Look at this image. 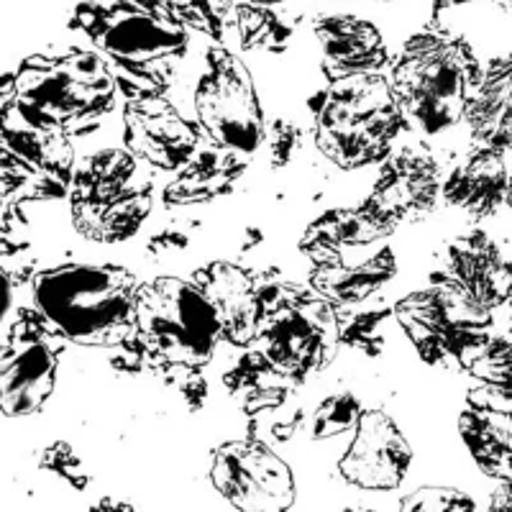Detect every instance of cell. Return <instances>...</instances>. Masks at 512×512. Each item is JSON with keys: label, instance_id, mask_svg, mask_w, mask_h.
I'll return each instance as SVG.
<instances>
[{"label": "cell", "instance_id": "obj_12", "mask_svg": "<svg viewBox=\"0 0 512 512\" xmlns=\"http://www.w3.org/2000/svg\"><path fill=\"white\" fill-rule=\"evenodd\" d=\"M210 482L244 512H282L295 502L290 466L262 441L223 443L210 461Z\"/></svg>", "mask_w": 512, "mask_h": 512}, {"label": "cell", "instance_id": "obj_20", "mask_svg": "<svg viewBox=\"0 0 512 512\" xmlns=\"http://www.w3.org/2000/svg\"><path fill=\"white\" fill-rule=\"evenodd\" d=\"M313 36L331 77L354 72H382L390 62L384 36L372 21L349 13H333L313 21Z\"/></svg>", "mask_w": 512, "mask_h": 512}, {"label": "cell", "instance_id": "obj_30", "mask_svg": "<svg viewBox=\"0 0 512 512\" xmlns=\"http://www.w3.org/2000/svg\"><path fill=\"white\" fill-rule=\"evenodd\" d=\"M361 418V405L351 392H338L323 400L315 410L313 418V436L315 438H331L338 433L356 428Z\"/></svg>", "mask_w": 512, "mask_h": 512}, {"label": "cell", "instance_id": "obj_3", "mask_svg": "<svg viewBox=\"0 0 512 512\" xmlns=\"http://www.w3.org/2000/svg\"><path fill=\"white\" fill-rule=\"evenodd\" d=\"M479 77L482 67L469 41L448 31L410 36L390 70L402 116L428 136L466 118Z\"/></svg>", "mask_w": 512, "mask_h": 512}, {"label": "cell", "instance_id": "obj_10", "mask_svg": "<svg viewBox=\"0 0 512 512\" xmlns=\"http://www.w3.org/2000/svg\"><path fill=\"white\" fill-rule=\"evenodd\" d=\"M0 141V175L6 208L70 195L75 180V152L70 134L29 121L11 108L3 113Z\"/></svg>", "mask_w": 512, "mask_h": 512}, {"label": "cell", "instance_id": "obj_1", "mask_svg": "<svg viewBox=\"0 0 512 512\" xmlns=\"http://www.w3.org/2000/svg\"><path fill=\"white\" fill-rule=\"evenodd\" d=\"M75 26L111 64L128 100L162 95L187 52V26L175 0H85Z\"/></svg>", "mask_w": 512, "mask_h": 512}, {"label": "cell", "instance_id": "obj_31", "mask_svg": "<svg viewBox=\"0 0 512 512\" xmlns=\"http://www.w3.org/2000/svg\"><path fill=\"white\" fill-rule=\"evenodd\" d=\"M402 510L408 512H461L474 510V500L466 497L459 489L448 487H423L415 489L413 495H408L400 502Z\"/></svg>", "mask_w": 512, "mask_h": 512}, {"label": "cell", "instance_id": "obj_14", "mask_svg": "<svg viewBox=\"0 0 512 512\" xmlns=\"http://www.w3.org/2000/svg\"><path fill=\"white\" fill-rule=\"evenodd\" d=\"M441 187L436 159L418 146H402L384 159L364 208L382 226L397 231L400 226H413L433 213Z\"/></svg>", "mask_w": 512, "mask_h": 512}, {"label": "cell", "instance_id": "obj_24", "mask_svg": "<svg viewBox=\"0 0 512 512\" xmlns=\"http://www.w3.org/2000/svg\"><path fill=\"white\" fill-rule=\"evenodd\" d=\"M390 233V228L382 226L364 205L333 208L310 223L300 239V251L313 264H328L364 246L382 244Z\"/></svg>", "mask_w": 512, "mask_h": 512}, {"label": "cell", "instance_id": "obj_15", "mask_svg": "<svg viewBox=\"0 0 512 512\" xmlns=\"http://www.w3.org/2000/svg\"><path fill=\"white\" fill-rule=\"evenodd\" d=\"M123 141L141 162L164 172L182 169L198 154V131L162 95L128 100Z\"/></svg>", "mask_w": 512, "mask_h": 512}, {"label": "cell", "instance_id": "obj_9", "mask_svg": "<svg viewBox=\"0 0 512 512\" xmlns=\"http://www.w3.org/2000/svg\"><path fill=\"white\" fill-rule=\"evenodd\" d=\"M221 338L216 310L195 282L159 277L139 287L136 336L144 354L167 367L200 369Z\"/></svg>", "mask_w": 512, "mask_h": 512}, {"label": "cell", "instance_id": "obj_8", "mask_svg": "<svg viewBox=\"0 0 512 512\" xmlns=\"http://www.w3.org/2000/svg\"><path fill=\"white\" fill-rule=\"evenodd\" d=\"M259 351L292 379H305L331 364L341 344V320L331 300L300 285L262 290Z\"/></svg>", "mask_w": 512, "mask_h": 512}, {"label": "cell", "instance_id": "obj_19", "mask_svg": "<svg viewBox=\"0 0 512 512\" xmlns=\"http://www.w3.org/2000/svg\"><path fill=\"white\" fill-rule=\"evenodd\" d=\"M192 282L216 310L221 336L233 346H249L259 333L262 290L244 267L231 262H210L195 272Z\"/></svg>", "mask_w": 512, "mask_h": 512}, {"label": "cell", "instance_id": "obj_26", "mask_svg": "<svg viewBox=\"0 0 512 512\" xmlns=\"http://www.w3.org/2000/svg\"><path fill=\"white\" fill-rule=\"evenodd\" d=\"M295 382L285 372L274 367L262 354H246L244 359L226 374V387L246 408V413H269L285 405L290 384Z\"/></svg>", "mask_w": 512, "mask_h": 512}, {"label": "cell", "instance_id": "obj_38", "mask_svg": "<svg viewBox=\"0 0 512 512\" xmlns=\"http://www.w3.org/2000/svg\"><path fill=\"white\" fill-rule=\"evenodd\" d=\"M507 205L512 208V164H510V190H507Z\"/></svg>", "mask_w": 512, "mask_h": 512}, {"label": "cell", "instance_id": "obj_5", "mask_svg": "<svg viewBox=\"0 0 512 512\" xmlns=\"http://www.w3.org/2000/svg\"><path fill=\"white\" fill-rule=\"evenodd\" d=\"M405 121L392 82L382 72L331 77L315 103V144L341 169L384 162Z\"/></svg>", "mask_w": 512, "mask_h": 512}, {"label": "cell", "instance_id": "obj_23", "mask_svg": "<svg viewBox=\"0 0 512 512\" xmlns=\"http://www.w3.org/2000/svg\"><path fill=\"white\" fill-rule=\"evenodd\" d=\"M466 123L477 144L492 146L500 152L512 149V54L489 59L477 82Z\"/></svg>", "mask_w": 512, "mask_h": 512}, {"label": "cell", "instance_id": "obj_16", "mask_svg": "<svg viewBox=\"0 0 512 512\" xmlns=\"http://www.w3.org/2000/svg\"><path fill=\"white\" fill-rule=\"evenodd\" d=\"M354 431L349 451L338 461V474L359 489L400 487L413 451L395 420L382 410H364Z\"/></svg>", "mask_w": 512, "mask_h": 512}, {"label": "cell", "instance_id": "obj_27", "mask_svg": "<svg viewBox=\"0 0 512 512\" xmlns=\"http://www.w3.org/2000/svg\"><path fill=\"white\" fill-rule=\"evenodd\" d=\"M236 36L246 52H282L292 39V24L282 13L272 6H259V3H236V16H233Z\"/></svg>", "mask_w": 512, "mask_h": 512}, {"label": "cell", "instance_id": "obj_29", "mask_svg": "<svg viewBox=\"0 0 512 512\" xmlns=\"http://www.w3.org/2000/svg\"><path fill=\"white\" fill-rule=\"evenodd\" d=\"M469 374L489 387L512 390V338H489L472 361Z\"/></svg>", "mask_w": 512, "mask_h": 512}, {"label": "cell", "instance_id": "obj_37", "mask_svg": "<svg viewBox=\"0 0 512 512\" xmlns=\"http://www.w3.org/2000/svg\"><path fill=\"white\" fill-rule=\"evenodd\" d=\"M249 3H259V6H274V3H282V0H249Z\"/></svg>", "mask_w": 512, "mask_h": 512}, {"label": "cell", "instance_id": "obj_2", "mask_svg": "<svg viewBox=\"0 0 512 512\" xmlns=\"http://www.w3.org/2000/svg\"><path fill=\"white\" fill-rule=\"evenodd\" d=\"M34 305L57 336L108 349L136 336L139 285L118 264H62L34 277Z\"/></svg>", "mask_w": 512, "mask_h": 512}, {"label": "cell", "instance_id": "obj_34", "mask_svg": "<svg viewBox=\"0 0 512 512\" xmlns=\"http://www.w3.org/2000/svg\"><path fill=\"white\" fill-rule=\"evenodd\" d=\"M489 507H492V510H512V479L500 482V487L492 492Z\"/></svg>", "mask_w": 512, "mask_h": 512}, {"label": "cell", "instance_id": "obj_17", "mask_svg": "<svg viewBox=\"0 0 512 512\" xmlns=\"http://www.w3.org/2000/svg\"><path fill=\"white\" fill-rule=\"evenodd\" d=\"M461 441L487 477L512 479V390L479 382L459 415Z\"/></svg>", "mask_w": 512, "mask_h": 512}, {"label": "cell", "instance_id": "obj_28", "mask_svg": "<svg viewBox=\"0 0 512 512\" xmlns=\"http://www.w3.org/2000/svg\"><path fill=\"white\" fill-rule=\"evenodd\" d=\"M177 13L182 24L210 36L218 44H223L228 29L236 26V21H231V16H236L233 0H185V3H177Z\"/></svg>", "mask_w": 512, "mask_h": 512}, {"label": "cell", "instance_id": "obj_33", "mask_svg": "<svg viewBox=\"0 0 512 512\" xmlns=\"http://www.w3.org/2000/svg\"><path fill=\"white\" fill-rule=\"evenodd\" d=\"M297 141H300V131H297L290 121H274L272 123V131H269V144H272L274 167H282V164L290 162Z\"/></svg>", "mask_w": 512, "mask_h": 512}, {"label": "cell", "instance_id": "obj_13", "mask_svg": "<svg viewBox=\"0 0 512 512\" xmlns=\"http://www.w3.org/2000/svg\"><path fill=\"white\" fill-rule=\"evenodd\" d=\"M52 328L39 318L13 323L3 341L0 359V397L8 418L39 413L57 382V349H52Z\"/></svg>", "mask_w": 512, "mask_h": 512}, {"label": "cell", "instance_id": "obj_7", "mask_svg": "<svg viewBox=\"0 0 512 512\" xmlns=\"http://www.w3.org/2000/svg\"><path fill=\"white\" fill-rule=\"evenodd\" d=\"M154 205L152 180L141 159L123 149H103L85 159L70 187L77 231L98 244L131 239Z\"/></svg>", "mask_w": 512, "mask_h": 512}, {"label": "cell", "instance_id": "obj_22", "mask_svg": "<svg viewBox=\"0 0 512 512\" xmlns=\"http://www.w3.org/2000/svg\"><path fill=\"white\" fill-rule=\"evenodd\" d=\"M397 274L395 251L372 244L341 256L336 262L313 264L310 287L333 305H359Z\"/></svg>", "mask_w": 512, "mask_h": 512}, {"label": "cell", "instance_id": "obj_18", "mask_svg": "<svg viewBox=\"0 0 512 512\" xmlns=\"http://www.w3.org/2000/svg\"><path fill=\"white\" fill-rule=\"evenodd\" d=\"M441 274L489 310L512 300V262L484 231L456 236L446 246Z\"/></svg>", "mask_w": 512, "mask_h": 512}, {"label": "cell", "instance_id": "obj_4", "mask_svg": "<svg viewBox=\"0 0 512 512\" xmlns=\"http://www.w3.org/2000/svg\"><path fill=\"white\" fill-rule=\"evenodd\" d=\"M13 80V108L29 121L75 134L113 108L118 82L100 52L67 49L24 59Z\"/></svg>", "mask_w": 512, "mask_h": 512}, {"label": "cell", "instance_id": "obj_35", "mask_svg": "<svg viewBox=\"0 0 512 512\" xmlns=\"http://www.w3.org/2000/svg\"><path fill=\"white\" fill-rule=\"evenodd\" d=\"M466 3H472V0H433V8H436V11H446V8L466 6Z\"/></svg>", "mask_w": 512, "mask_h": 512}, {"label": "cell", "instance_id": "obj_25", "mask_svg": "<svg viewBox=\"0 0 512 512\" xmlns=\"http://www.w3.org/2000/svg\"><path fill=\"white\" fill-rule=\"evenodd\" d=\"M246 162L239 152H205L195 154L172 185L164 190L167 205H200L221 198L244 175Z\"/></svg>", "mask_w": 512, "mask_h": 512}, {"label": "cell", "instance_id": "obj_36", "mask_svg": "<svg viewBox=\"0 0 512 512\" xmlns=\"http://www.w3.org/2000/svg\"><path fill=\"white\" fill-rule=\"evenodd\" d=\"M500 11H505L507 16H512V0H492Z\"/></svg>", "mask_w": 512, "mask_h": 512}, {"label": "cell", "instance_id": "obj_21", "mask_svg": "<svg viewBox=\"0 0 512 512\" xmlns=\"http://www.w3.org/2000/svg\"><path fill=\"white\" fill-rule=\"evenodd\" d=\"M507 190L510 164L505 162V152L479 144L443 180L441 198L448 208L461 210L479 221L495 216L500 205L507 203Z\"/></svg>", "mask_w": 512, "mask_h": 512}, {"label": "cell", "instance_id": "obj_32", "mask_svg": "<svg viewBox=\"0 0 512 512\" xmlns=\"http://www.w3.org/2000/svg\"><path fill=\"white\" fill-rule=\"evenodd\" d=\"M387 318L384 310H372V313H359L351 315L349 320H341V344L354 346V349L367 351V354H379L382 349V333H379V326L382 320Z\"/></svg>", "mask_w": 512, "mask_h": 512}, {"label": "cell", "instance_id": "obj_11", "mask_svg": "<svg viewBox=\"0 0 512 512\" xmlns=\"http://www.w3.org/2000/svg\"><path fill=\"white\" fill-rule=\"evenodd\" d=\"M195 113L210 141L239 154L256 152L264 139V118L251 72L223 47L208 52V67L195 88Z\"/></svg>", "mask_w": 512, "mask_h": 512}, {"label": "cell", "instance_id": "obj_6", "mask_svg": "<svg viewBox=\"0 0 512 512\" xmlns=\"http://www.w3.org/2000/svg\"><path fill=\"white\" fill-rule=\"evenodd\" d=\"M392 315L425 364L448 372H469L492 338L489 328L495 310L479 305L456 282L436 274L425 290L402 297Z\"/></svg>", "mask_w": 512, "mask_h": 512}]
</instances>
